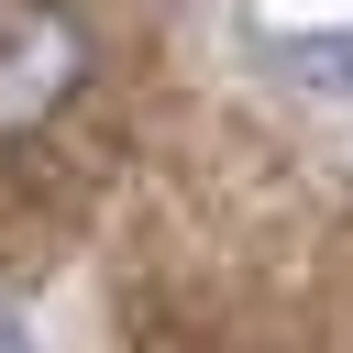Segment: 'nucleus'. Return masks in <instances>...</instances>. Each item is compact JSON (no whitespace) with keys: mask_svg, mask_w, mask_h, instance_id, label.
<instances>
[{"mask_svg":"<svg viewBox=\"0 0 353 353\" xmlns=\"http://www.w3.org/2000/svg\"><path fill=\"white\" fill-rule=\"evenodd\" d=\"M88 77V33L55 0H0V132H44Z\"/></svg>","mask_w":353,"mask_h":353,"instance_id":"1","label":"nucleus"},{"mask_svg":"<svg viewBox=\"0 0 353 353\" xmlns=\"http://www.w3.org/2000/svg\"><path fill=\"white\" fill-rule=\"evenodd\" d=\"M265 66H276L309 110H342V121H353V22H320V33H265Z\"/></svg>","mask_w":353,"mask_h":353,"instance_id":"2","label":"nucleus"},{"mask_svg":"<svg viewBox=\"0 0 353 353\" xmlns=\"http://www.w3.org/2000/svg\"><path fill=\"white\" fill-rule=\"evenodd\" d=\"M0 353H33V342H22V331H11V320H0Z\"/></svg>","mask_w":353,"mask_h":353,"instance_id":"3","label":"nucleus"}]
</instances>
